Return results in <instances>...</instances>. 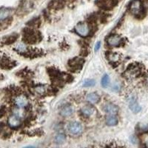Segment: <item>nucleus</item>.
<instances>
[{
    "label": "nucleus",
    "mask_w": 148,
    "mask_h": 148,
    "mask_svg": "<svg viewBox=\"0 0 148 148\" xmlns=\"http://www.w3.org/2000/svg\"><path fill=\"white\" fill-rule=\"evenodd\" d=\"M129 107L130 109L134 113H138L141 111V107L138 105V102L136 101L135 99H131L130 100Z\"/></svg>",
    "instance_id": "12"
},
{
    "label": "nucleus",
    "mask_w": 148,
    "mask_h": 148,
    "mask_svg": "<svg viewBox=\"0 0 148 148\" xmlns=\"http://www.w3.org/2000/svg\"><path fill=\"white\" fill-rule=\"evenodd\" d=\"M28 99L27 96L24 94L18 95L16 96L15 99H14V103L18 108H23L27 106L28 104Z\"/></svg>",
    "instance_id": "4"
},
{
    "label": "nucleus",
    "mask_w": 148,
    "mask_h": 148,
    "mask_svg": "<svg viewBox=\"0 0 148 148\" xmlns=\"http://www.w3.org/2000/svg\"><path fill=\"white\" fill-rule=\"evenodd\" d=\"M83 63H84V60L82 59H80V58H76V59H73V60L70 61V65L71 67H74V68H79L83 65Z\"/></svg>",
    "instance_id": "13"
},
{
    "label": "nucleus",
    "mask_w": 148,
    "mask_h": 148,
    "mask_svg": "<svg viewBox=\"0 0 148 148\" xmlns=\"http://www.w3.org/2000/svg\"><path fill=\"white\" fill-rule=\"evenodd\" d=\"M66 140V136L65 135L63 134V133H59L55 136L54 138V141H55L56 144H58V145H62L65 141Z\"/></svg>",
    "instance_id": "16"
},
{
    "label": "nucleus",
    "mask_w": 148,
    "mask_h": 148,
    "mask_svg": "<svg viewBox=\"0 0 148 148\" xmlns=\"http://www.w3.org/2000/svg\"><path fill=\"white\" fill-rule=\"evenodd\" d=\"M109 83H110L109 76H108V74H104V76H103L102 79H101V86H102L103 88H108V85H109Z\"/></svg>",
    "instance_id": "17"
},
{
    "label": "nucleus",
    "mask_w": 148,
    "mask_h": 148,
    "mask_svg": "<svg viewBox=\"0 0 148 148\" xmlns=\"http://www.w3.org/2000/svg\"><path fill=\"white\" fill-rule=\"evenodd\" d=\"M67 130L70 134L73 136H79L83 132V126L81 123L78 121H72L67 125Z\"/></svg>",
    "instance_id": "1"
},
{
    "label": "nucleus",
    "mask_w": 148,
    "mask_h": 148,
    "mask_svg": "<svg viewBox=\"0 0 148 148\" xmlns=\"http://www.w3.org/2000/svg\"><path fill=\"white\" fill-rule=\"evenodd\" d=\"M25 39L27 40V42H30V43H34V42H36L38 40V36L36 34H34V32H30V31H27L25 34Z\"/></svg>",
    "instance_id": "14"
},
{
    "label": "nucleus",
    "mask_w": 148,
    "mask_h": 148,
    "mask_svg": "<svg viewBox=\"0 0 148 148\" xmlns=\"http://www.w3.org/2000/svg\"><path fill=\"white\" fill-rule=\"evenodd\" d=\"M12 10L7 8H0V22L6 20L8 18L11 16Z\"/></svg>",
    "instance_id": "9"
},
{
    "label": "nucleus",
    "mask_w": 148,
    "mask_h": 148,
    "mask_svg": "<svg viewBox=\"0 0 148 148\" xmlns=\"http://www.w3.org/2000/svg\"><path fill=\"white\" fill-rule=\"evenodd\" d=\"M104 110L109 115H116L119 112V108L113 103H108L104 106Z\"/></svg>",
    "instance_id": "7"
},
{
    "label": "nucleus",
    "mask_w": 148,
    "mask_h": 148,
    "mask_svg": "<svg viewBox=\"0 0 148 148\" xmlns=\"http://www.w3.org/2000/svg\"><path fill=\"white\" fill-rule=\"evenodd\" d=\"M73 113V108L70 104H65L60 110L61 116L63 117H69Z\"/></svg>",
    "instance_id": "8"
},
{
    "label": "nucleus",
    "mask_w": 148,
    "mask_h": 148,
    "mask_svg": "<svg viewBox=\"0 0 148 148\" xmlns=\"http://www.w3.org/2000/svg\"><path fill=\"white\" fill-rule=\"evenodd\" d=\"M81 112L83 116H84L85 117H90V116L94 114L96 110H95V108L93 107L90 106V105H86V106H84L82 108Z\"/></svg>",
    "instance_id": "10"
},
{
    "label": "nucleus",
    "mask_w": 148,
    "mask_h": 148,
    "mask_svg": "<svg viewBox=\"0 0 148 148\" xmlns=\"http://www.w3.org/2000/svg\"><path fill=\"white\" fill-rule=\"evenodd\" d=\"M75 31L78 35L82 37H87L90 33V28L87 23L82 22L77 24L75 27Z\"/></svg>",
    "instance_id": "2"
},
{
    "label": "nucleus",
    "mask_w": 148,
    "mask_h": 148,
    "mask_svg": "<svg viewBox=\"0 0 148 148\" xmlns=\"http://www.w3.org/2000/svg\"><path fill=\"white\" fill-rule=\"evenodd\" d=\"M130 10L133 15L138 16L143 11L142 4L140 0H134L130 5Z\"/></svg>",
    "instance_id": "3"
},
{
    "label": "nucleus",
    "mask_w": 148,
    "mask_h": 148,
    "mask_svg": "<svg viewBox=\"0 0 148 148\" xmlns=\"http://www.w3.org/2000/svg\"><path fill=\"white\" fill-rule=\"evenodd\" d=\"M16 39L17 36H10L5 39V44H12L16 40Z\"/></svg>",
    "instance_id": "20"
},
{
    "label": "nucleus",
    "mask_w": 148,
    "mask_h": 148,
    "mask_svg": "<svg viewBox=\"0 0 148 148\" xmlns=\"http://www.w3.org/2000/svg\"><path fill=\"white\" fill-rule=\"evenodd\" d=\"M108 59L111 62H116L119 59V56L117 53H110L108 55Z\"/></svg>",
    "instance_id": "21"
},
{
    "label": "nucleus",
    "mask_w": 148,
    "mask_h": 148,
    "mask_svg": "<svg viewBox=\"0 0 148 148\" xmlns=\"http://www.w3.org/2000/svg\"><path fill=\"white\" fill-rule=\"evenodd\" d=\"M100 47H101V43L100 42H98L97 44L95 46V51H97L98 50H99Z\"/></svg>",
    "instance_id": "22"
},
{
    "label": "nucleus",
    "mask_w": 148,
    "mask_h": 148,
    "mask_svg": "<svg viewBox=\"0 0 148 148\" xmlns=\"http://www.w3.org/2000/svg\"><path fill=\"white\" fill-rule=\"evenodd\" d=\"M34 90H35V91L37 92V93L42 95V94H44L45 92L46 87L44 85H38L36 86V87H35Z\"/></svg>",
    "instance_id": "18"
},
{
    "label": "nucleus",
    "mask_w": 148,
    "mask_h": 148,
    "mask_svg": "<svg viewBox=\"0 0 148 148\" xmlns=\"http://www.w3.org/2000/svg\"><path fill=\"white\" fill-rule=\"evenodd\" d=\"M96 84V81L94 79H88L86 80L84 83H83V87H87V88H90V87H92Z\"/></svg>",
    "instance_id": "19"
},
{
    "label": "nucleus",
    "mask_w": 148,
    "mask_h": 148,
    "mask_svg": "<svg viewBox=\"0 0 148 148\" xmlns=\"http://www.w3.org/2000/svg\"><path fill=\"white\" fill-rule=\"evenodd\" d=\"M107 42H108V44L111 47H116V46H119L121 44L122 39L119 35L113 34V35H111L108 37Z\"/></svg>",
    "instance_id": "6"
},
{
    "label": "nucleus",
    "mask_w": 148,
    "mask_h": 148,
    "mask_svg": "<svg viewBox=\"0 0 148 148\" xmlns=\"http://www.w3.org/2000/svg\"><path fill=\"white\" fill-rule=\"evenodd\" d=\"M145 145H146L147 148H148V141H147V142H146V144H145Z\"/></svg>",
    "instance_id": "25"
},
{
    "label": "nucleus",
    "mask_w": 148,
    "mask_h": 148,
    "mask_svg": "<svg viewBox=\"0 0 148 148\" xmlns=\"http://www.w3.org/2000/svg\"><path fill=\"white\" fill-rule=\"evenodd\" d=\"M8 123V125L10 127L15 129V128H18L21 126L22 121L18 116H16V115H11V116H9Z\"/></svg>",
    "instance_id": "5"
},
{
    "label": "nucleus",
    "mask_w": 148,
    "mask_h": 148,
    "mask_svg": "<svg viewBox=\"0 0 148 148\" xmlns=\"http://www.w3.org/2000/svg\"><path fill=\"white\" fill-rule=\"evenodd\" d=\"M106 124L109 126H115L118 124V119L114 115H109L106 117Z\"/></svg>",
    "instance_id": "15"
},
{
    "label": "nucleus",
    "mask_w": 148,
    "mask_h": 148,
    "mask_svg": "<svg viewBox=\"0 0 148 148\" xmlns=\"http://www.w3.org/2000/svg\"><path fill=\"white\" fill-rule=\"evenodd\" d=\"M23 148H36V147L34 146H27V147H25Z\"/></svg>",
    "instance_id": "24"
},
{
    "label": "nucleus",
    "mask_w": 148,
    "mask_h": 148,
    "mask_svg": "<svg viewBox=\"0 0 148 148\" xmlns=\"http://www.w3.org/2000/svg\"><path fill=\"white\" fill-rule=\"evenodd\" d=\"M99 96L96 92H90L86 96V100L92 104H95L99 101Z\"/></svg>",
    "instance_id": "11"
},
{
    "label": "nucleus",
    "mask_w": 148,
    "mask_h": 148,
    "mask_svg": "<svg viewBox=\"0 0 148 148\" xmlns=\"http://www.w3.org/2000/svg\"><path fill=\"white\" fill-rule=\"evenodd\" d=\"M4 126H5V125H4L2 123H0V134L2 133V131H3Z\"/></svg>",
    "instance_id": "23"
}]
</instances>
